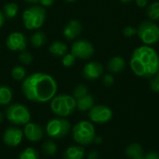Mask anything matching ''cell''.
I'll return each mask as SVG.
<instances>
[{
  "label": "cell",
  "instance_id": "cell-11",
  "mask_svg": "<svg viewBox=\"0 0 159 159\" xmlns=\"http://www.w3.org/2000/svg\"><path fill=\"white\" fill-rule=\"evenodd\" d=\"M28 40L26 36L20 32L11 33L6 40V45L7 48L11 51H22L25 50L27 47Z\"/></svg>",
  "mask_w": 159,
  "mask_h": 159
},
{
  "label": "cell",
  "instance_id": "cell-31",
  "mask_svg": "<svg viewBox=\"0 0 159 159\" xmlns=\"http://www.w3.org/2000/svg\"><path fill=\"white\" fill-rule=\"evenodd\" d=\"M150 88L153 91L159 93V70L158 72L152 77L150 81Z\"/></svg>",
  "mask_w": 159,
  "mask_h": 159
},
{
  "label": "cell",
  "instance_id": "cell-7",
  "mask_svg": "<svg viewBox=\"0 0 159 159\" xmlns=\"http://www.w3.org/2000/svg\"><path fill=\"white\" fill-rule=\"evenodd\" d=\"M71 130V125L64 117H55L50 119L46 126V132L51 139H61Z\"/></svg>",
  "mask_w": 159,
  "mask_h": 159
},
{
  "label": "cell",
  "instance_id": "cell-44",
  "mask_svg": "<svg viewBox=\"0 0 159 159\" xmlns=\"http://www.w3.org/2000/svg\"><path fill=\"white\" fill-rule=\"evenodd\" d=\"M64 1H66V2H69V3H71V2H75V1H76V0H64Z\"/></svg>",
  "mask_w": 159,
  "mask_h": 159
},
{
  "label": "cell",
  "instance_id": "cell-34",
  "mask_svg": "<svg viewBox=\"0 0 159 159\" xmlns=\"http://www.w3.org/2000/svg\"><path fill=\"white\" fill-rule=\"evenodd\" d=\"M144 159H159V154L157 152L151 151L144 155Z\"/></svg>",
  "mask_w": 159,
  "mask_h": 159
},
{
  "label": "cell",
  "instance_id": "cell-26",
  "mask_svg": "<svg viewBox=\"0 0 159 159\" xmlns=\"http://www.w3.org/2000/svg\"><path fill=\"white\" fill-rule=\"evenodd\" d=\"M19 159H39V154L34 148L27 147L20 154Z\"/></svg>",
  "mask_w": 159,
  "mask_h": 159
},
{
  "label": "cell",
  "instance_id": "cell-3",
  "mask_svg": "<svg viewBox=\"0 0 159 159\" xmlns=\"http://www.w3.org/2000/svg\"><path fill=\"white\" fill-rule=\"evenodd\" d=\"M50 109L57 116L65 118L71 116L76 109V100L73 97V95H56L50 101Z\"/></svg>",
  "mask_w": 159,
  "mask_h": 159
},
{
  "label": "cell",
  "instance_id": "cell-15",
  "mask_svg": "<svg viewBox=\"0 0 159 159\" xmlns=\"http://www.w3.org/2000/svg\"><path fill=\"white\" fill-rule=\"evenodd\" d=\"M82 33V24L77 20H71L63 29V35L68 40H74Z\"/></svg>",
  "mask_w": 159,
  "mask_h": 159
},
{
  "label": "cell",
  "instance_id": "cell-40",
  "mask_svg": "<svg viewBox=\"0 0 159 159\" xmlns=\"http://www.w3.org/2000/svg\"><path fill=\"white\" fill-rule=\"evenodd\" d=\"M94 142H95V143H101V142H102V137H95Z\"/></svg>",
  "mask_w": 159,
  "mask_h": 159
},
{
  "label": "cell",
  "instance_id": "cell-24",
  "mask_svg": "<svg viewBox=\"0 0 159 159\" xmlns=\"http://www.w3.org/2000/svg\"><path fill=\"white\" fill-rule=\"evenodd\" d=\"M147 16L151 20H159V2L156 1L150 4L147 7Z\"/></svg>",
  "mask_w": 159,
  "mask_h": 159
},
{
  "label": "cell",
  "instance_id": "cell-23",
  "mask_svg": "<svg viewBox=\"0 0 159 159\" xmlns=\"http://www.w3.org/2000/svg\"><path fill=\"white\" fill-rule=\"evenodd\" d=\"M46 34L45 33L41 32V31H37L35 32L32 37H31V44L34 47V48H40L42 47L45 43H46Z\"/></svg>",
  "mask_w": 159,
  "mask_h": 159
},
{
  "label": "cell",
  "instance_id": "cell-12",
  "mask_svg": "<svg viewBox=\"0 0 159 159\" xmlns=\"http://www.w3.org/2000/svg\"><path fill=\"white\" fill-rule=\"evenodd\" d=\"M23 131L17 127L7 128L3 134V141L5 144L9 147L19 146L23 139Z\"/></svg>",
  "mask_w": 159,
  "mask_h": 159
},
{
  "label": "cell",
  "instance_id": "cell-10",
  "mask_svg": "<svg viewBox=\"0 0 159 159\" xmlns=\"http://www.w3.org/2000/svg\"><path fill=\"white\" fill-rule=\"evenodd\" d=\"M89 117L93 123L105 124L112 119L113 112L106 105L97 104L93 105L92 108L89 111Z\"/></svg>",
  "mask_w": 159,
  "mask_h": 159
},
{
  "label": "cell",
  "instance_id": "cell-36",
  "mask_svg": "<svg viewBox=\"0 0 159 159\" xmlns=\"http://www.w3.org/2000/svg\"><path fill=\"white\" fill-rule=\"evenodd\" d=\"M39 3L42 7H50L54 3V0H39Z\"/></svg>",
  "mask_w": 159,
  "mask_h": 159
},
{
  "label": "cell",
  "instance_id": "cell-39",
  "mask_svg": "<svg viewBox=\"0 0 159 159\" xmlns=\"http://www.w3.org/2000/svg\"><path fill=\"white\" fill-rule=\"evenodd\" d=\"M27 3H31V4H37L39 2V0H24Z\"/></svg>",
  "mask_w": 159,
  "mask_h": 159
},
{
  "label": "cell",
  "instance_id": "cell-17",
  "mask_svg": "<svg viewBox=\"0 0 159 159\" xmlns=\"http://www.w3.org/2000/svg\"><path fill=\"white\" fill-rule=\"evenodd\" d=\"M125 65H126V62L124 59L120 56H116V57H113L109 61L107 64V68L111 73L116 74V73H120L121 71H123L125 69Z\"/></svg>",
  "mask_w": 159,
  "mask_h": 159
},
{
  "label": "cell",
  "instance_id": "cell-20",
  "mask_svg": "<svg viewBox=\"0 0 159 159\" xmlns=\"http://www.w3.org/2000/svg\"><path fill=\"white\" fill-rule=\"evenodd\" d=\"M67 45L61 41H55L49 46V52L56 57L64 56L67 53Z\"/></svg>",
  "mask_w": 159,
  "mask_h": 159
},
{
  "label": "cell",
  "instance_id": "cell-33",
  "mask_svg": "<svg viewBox=\"0 0 159 159\" xmlns=\"http://www.w3.org/2000/svg\"><path fill=\"white\" fill-rule=\"evenodd\" d=\"M114 81H115L114 76L112 75H109V74L105 75L102 78V82L106 87H111L114 84Z\"/></svg>",
  "mask_w": 159,
  "mask_h": 159
},
{
  "label": "cell",
  "instance_id": "cell-32",
  "mask_svg": "<svg viewBox=\"0 0 159 159\" xmlns=\"http://www.w3.org/2000/svg\"><path fill=\"white\" fill-rule=\"evenodd\" d=\"M137 33H138V30L136 28L132 27V26H127L123 30V34L127 37H131V36L137 34Z\"/></svg>",
  "mask_w": 159,
  "mask_h": 159
},
{
  "label": "cell",
  "instance_id": "cell-28",
  "mask_svg": "<svg viewBox=\"0 0 159 159\" xmlns=\"http://www.w3.org/2000/svg\"><path fill=\"white\" fill-rule=\"evenodd\" d=\"M87 94H89L88 92V88L84 85V84H79L77 85L74 90H73V97L77 100V99H80L84 96H86Z\"/></svg>",
  "mask_w": 159,
  "mask_h": 159
},
{
  "label": "cell",
  "instance_id": "cell-13",
  "mask_svg": "<svg viewBox=\"0 0 159 159\" xmlns=\"http://www.w3.org/2000/svg\"><path fill=\"white\" fill-rule=\"evenodd\" d=\"M23 135L28 141H30L32 143H36L43 139L44 129H42V127L40 125H38L36 123L29 122L24 126Z\"/></svg>",
  "mask_w": 159,
  "mask_h": 159
},
{
  "label": "cell",
  "instance_id": "cell-1",
  "mask_svg": "<svg viewBox=\"0 0 159 159\" xmlns=\"http://www.w3.org/2000/svg\"><path fill=\"white\" fill-rule=\"evenodd\" d=\"M24 97L34 102H50L57 93L58 84L54 77L46 73H34L25 77L21 85Z\"/></svg>",
  "mask_w": 159,
  "mask_h": 159
},
{
  "label": "cell",
  "instance_id": "cell-41",
  "mask_svg": "<svg viewBox=\"0 0 159 159\" xmlns=\"http://www.w3.org/2000/svg\"><path fill=\"white\" fill-rule=\"evenodd\" d=\"M3 119H4V116H3V114H2V113L0 112V124L2 123Z\"/></svg>",
  "mask_w": 159,
  "mask_h": 159
},
{
  "label": "cell",
  "instance_id": "cell-43",
  "mask_svg": "<svg viewBox=\"0 0 159 159\" xmlns=\"http://www.w3.org/2000/svg\"><path fill=\"white\" fill-rule=\"evenodd\" d=\"M134 159H144V155L143 156H141V157H136V158Z\"/></svg>",
  "mask_w": 159,
  "mask_h": 159
},
{
  "label": "cell",
  "instance_id": "cell-6",
  "mask_svg": "<svg viewBox=\"0 0 159 159\" xmlns=\"http://www.w3.org/2000/svg\"><path fill=\"white\" fill-rule=\"evenodd\" d=\"M6 117L15 126H25L31 120V113L25 105L12 103L6 109Z\"/></svg>",
  "mask_w": 159,
  "mask_h": 159
},
{
  "label": "cell",
  "instance_id": "cell-30",
  "mask_svg": "<svg viewBox=\"0 0 159 159\" xmlns=\"http://www.w3.org/2000/svg\"><path fill=\"white\" fill-rule=\"evenodd\" d=\"M75 57L72 54V53H66L63 57H62V60H61V63L63 66L65 67H72L75 63Z\"/></svg>",
  "mask_w": 159,
  "mask_h": 159
},
{
  "label": "cell",
  "instance_id": "cell-29",
  "mask_svg": "<svg viewBox=\"0 0 159 159\" xmlns=\"http://www.w3.org/2000/svg\"><path fill=\"white\" fill-rule=\"evenodd\" d=\"M19 60L22 64L28 65L33 61V55L26 50H22L19 55Z\"/></svg>",
  "mask_w": 159,
  "mask_h": 159
},
{
  "label": "cell",
  "instance_id": "cell-27",
  "mask_svg": "<svg viewBox=\"0 0 159 159\" xmlns=\"http://www.w3.org/2000/svg\"><path fill=\"white\" fill-rule=\"evenodd\" d=\"M42 148H43L44 153L46 155H48V156H53L57 152V149H58L56 143L51 140H48V141L45 142Z\"/></svg>",
  "mask_w": 159,
  "mask_h": 159
},
{
  "label": "cell",
  "instance_id": "cell-37",
  "mask_svg": "<svg viewBox=\"0 0 159 159\" xmlns=\"http://www.w3.org/2000/svg\"><path fill=\"white\" fill-rule=\"evenodd\" d=\"M88 158L89 159H98L99 158V153L98 151L94 150V151H91L89 156H88Z\"/></svg>",
  "mask_w": 159,
  "mask_h": 159
},
{
  "label": "cell",
  "instance_id": "cell-19",
  "mask_svg": "<svg viewBox=\"0 0 159 159\" xmlns=\"http://www.w3.org/2000/svg\"><path fill=\"white\" fill-rule=\"evenodd\" d=\"M13 99L12 89L6 85L0 86V105L5 106L11 102Z\"/></svg>",
  "mask_w": 159,
  "mask_h": 159
},
{
  "label": "cell",
  "instance_id": "cell-38",
  "mask_svg": "<svg viewBox=\"0 0 159 159\" xmlns=\"http://www.w3.org/2000/svg\"><path fill=\"white\" fill-rule=\"evenodd\" d=\"M5 16H4V14H3V12L0 10V28L4 25V23H5Z\"/></svg>",
  "mask_w": 159,
  "mask_h": 159
},
{
  "label": "cell",
  "instance_id": "cell-18",
  "mask_svg": "<svg viewBox=\"0 0 159 159\" xmlns=\"http://www.w3.org/2000/svg\"><path fill=\"white\" fill-rule=\"evenodd\" d=\"M94 105V99L92 95L87 94L86 96L76 100V108L79 111H89Z\"/></svg>",
  "mask_w": 159,
  "mask_h": 159
},
{
  "label": "cell",
  "instance_id": "cell-14",
  "mask_svg": "<svg viewBox=\"0 0 159 159\" xmlns=\"http://www.w3.org/2000/svg\"><path fill=\"white\" fill-rule=\"evenodd\" d=\"M103 73V67L100 62L90 61L84 66L83 75L88 80H95L101 77Z\"/></svg>",
  "mask_w": 159,
  "mask_h": 159
},
{
  "label": "cell",
  "instance_id": "cell-35",
  "mask_svg": "<svg viewBox=\"0 0 159 159\" xmlns=\"http://www.w3.org/2000/svg\"><path fill=\"white\" fill-rule=\"evenodd\" d=\"M149 0H135V3L136 5L139 7H145L148 4Z\"/></svg>",
  "mask_w": 159,
  "mask_h": 159
},
{
  "label": "cell",
  "instance_id": "cell-22",
  "mask_svg": "<svg viewBox=\"0 0 159 159\" xmlns=\"http://www.w3.org/2000/svg\"><path fill=\"white\" fill-rule=\"evenodd\" d=\"M18 11H19V7L16 3H13V2H10V3H7L4 6V11H3V14L5 16V18H7V19H13L16 17V15L18 14Z\"/></svg>",
  "mask_w": 159,
  "mask_h": 159
},
{
  "label": "cell",
  "instance_id": "cell-16",
  "mask_svg": "<svg viewBox=\"0 0 159 159\" xmlns=\"http://www.w3.org/2000/svg\"><path fill=\"white\" fill-rule=\"evenodd\" d=\"M85 157V149L81 145H73L68 147L63 155L64 159H83Z\"/></svg>",
  "mask_w": 159,
  "mask_h": 159
},
{
  "label": "cell",
  "instance_id": "cell-2",
  "mask_svg": "<svg viewBox=\"0 0 159 159\" xmlns=\"http://www.w3.org/2000/svg\"><path fill=\"white\" fill-rule=\"evenodd\" d=\"M129 63L137 76L152 78L159 70V55L151 46H141L132 52Z\"/></svg>",
  "mask_w": 159,
  "mask_h": 159
},
{
  "label": "cell",
  "instance_id": "cell-21",
  "mask_svg": "<svg viewBox=\"0 0 159 159\" xmlns=\"http://www.w3.org/2000/svg\"><path fill=\"white\" fill-rule=\"evenodd\" d=\"M126 155L129 159H134L138 157L143 156V149L139 143H131L126 149Z\"/></svg>",
  "mask_w": 159,
  "mask_h": 159
},
{
  "label": "cell",
  "instance_id": "cell-8",
  "mask_svg": "<svg viewBox=\"0 0 159 159\" xmlns=\"http://www.w3.org/2000/svg\"><path fill=\"white\" fill-rule=\"evenodd\" d=\"M138 30V35L142 42L146 46H152L159 40V27L153 20L143 21Z\"/></svg>",
  "mask_w": 159,
  "mask_h": 159
},
{
  "label": "cell",
  "instance_id": "cell-5",
  "mask_svg": "<svg viewBox=\"0 0 159 159\" xmlns=\"http://www.w3.org/2000/svg\"><path fill=\"white\" fill-rule=\"evenodd\" d=\"M72 135L76 143L80 145H89L95 140V128L90 121L82 120L74 126L72 129Z\"/></svg>",
  "mask_w": 159,
  "mask_h": 159
},
{
  "label": "cell",
  "instance_id": "cell-25",
  "mask_svg": "<svg viewBox=\"0 0 159 159\" xmlns=\"http://www.w3.org/2000/svg\"><path fill=\"white\" fill-rule=\"evenodd\" d=\"M11 76L16 81H22L26 77V70L24 69V67L17 65L11 70Z\"/></svg>",
  "mask_w": 159,
  "mask_h": 159
},
{
  "label": "cell",
  "instance_id": "cell-9",
  "mask_svg": "<svg viewBox=\"0 0 159 159\" xmlns=\"http://www.w3.org/2000/svg\"><path fill=\"white\" fill-rule=\"evenodd\" d=\"M94 47L93 45L85 39H78L75 41L71 48V53L78 59L88 60L94 55Z\"/></svg>",
  "mask_w": 159,
  "mask_h": 159
},
{
  "label": "cell",
  "instance_id": "cell-42",
  "mask_svg": "<svg viewBox=\"0 0 159 159\" xmlns=\"http://www.w3.org/2000/svg\"><path fill=\"white\" fill-rule=\"evenodd\" d=\"M121 2H123V3H129V2H131L132 0H120Z\"/></svg>",
  "mask_w": 159,
  "mask_h": 159
},
{
  "label": "cell",
  "instance_id": "cell-4",
  "mask_svg": "<svg viewBox=\"0 0 159 159\" xmlns=\"http://www.w3.org/2000/svg\"><path fill=\"white\" fill-rule=\"evenodd\" d=\"M47 19V11L42 6H33L26 8L22 13L24 27L28 30L40 29Z\"/></svg>",
  "mask_w": 159,
  "mask_h": 159
}]
</instances>
